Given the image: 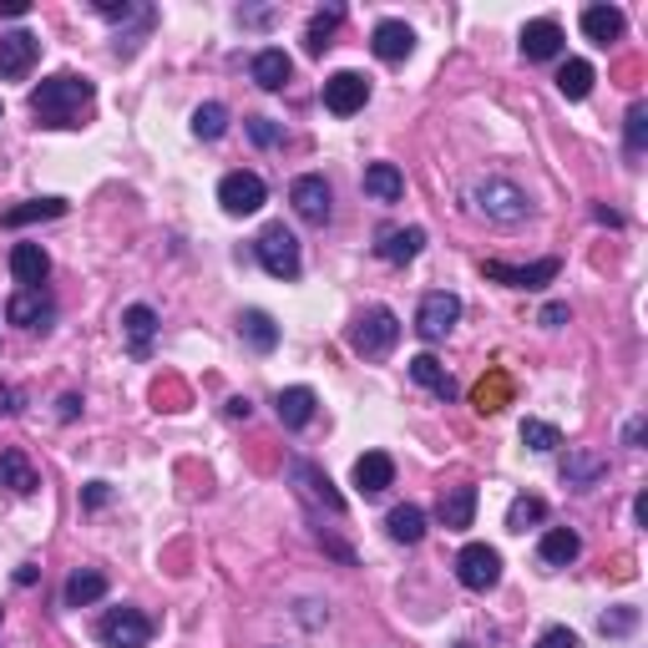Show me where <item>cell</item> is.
Returning a JSON list of instances; mask_svg holds the SVG:
<instances>
[{
	"label": "cell",
	"mask_w": 648,
	"mask_h": 648,
	"mask_svg": "<svg viewBox=\"0 0 648 648\" xmlns=\"http://www.w3.org/2000/svg\"><path fill=\"white\" fill-rule=\"evenodd\" d=\"M295 482L310 486V497H314V501H324L329 512H345V497H339L335 486H329V476H324L320 466H310V461H295Z\"/></svg>",
	"instance_id": "cell-34"
},
{
	"label": "cell",
	"mask_w": 648,
	"mask_h": 648,
	"mask_svg": "<svg viewBox=\"0 0 648 648\" xmlns=\"http://www.w3.org/2000/svg\"><path fill=\"white\" fill-rule=\"evenodd\" d=\"M122 335H127V350L142 360V354L152 350V335H158V314H152L148 304H133V310L122 314Z\"/></svg>",
	"instance_id": "cell-24"
},
{
	"label": "cell",
	"mask_w": 648,
	"mask_h": 648,
	"mask_svg": "<svg viewBox=\"0 0 648 648\" xmlns=\"http://www.w3.org/2000/svg\"><path fill=\"white\" fill-rule=\"evenodd\" d=\"M41 486L36 466L26 461V451H0V491H15V497H30Z\"/></svg>",
	"instance_id": "cell-21"
},
{
	"label": "cell",
	"mask_w": 648,
	"mask_h": 648,
	"mask_svg": "<svg viewBox=\"0 0 648 648\" xmlns=\"http://www.w3.org/2000/svg\"><path fill=\"white\" fill-rule=\"evenodd\" d=\"M289 203L304 223H329V183L320 173H304L295 177V188H289Z\"/></svg>",
	"instance_id": "cell-13"
},
{
	"label": "cell",
	"mask_w": 648,
	"mask_h": 648,
	"mask_svg": "<svg viewBox=\"0 0 648 648\" xmlns=\"http://www.w3.org/2000/svg\"><path fill=\"white\" fill-rule=\"evenodd\" d=\"M97 11H102L107 21H127V15H148V11H137V5H127V0H122V5H117V0H97Z\"/></svg>",
	"instance_id": "cell-44"
},
{
	"label": "cell",
	"mask_w": 648,
	"mask_h": 648,
	"mask_svg": "<svg viewBox=\"0 0 648 648\" xmlns=\"http://www.w3.org/2000/svg\"><path fill=\"white\" fill-rule=\"evenodd\" d=\"M472 208L491 223H522L532 213L527 192L516 188V183H507V177H476L472 183Z\"/></svg>",
	"instance_id": "cell-2"
},
{
	"label": "cell",
	"mask_w": 648,
	"mask_h": 648,
	"mask_svg": "<svg viewBox=\"0 0 648 648\" xmlns=\"http://www.w3.org/2000/svg\"><path fill=\"white\" fill-rule=\"evenodd\" d=\"M457 320H461V299L446 295V289H431V295L421 299V310H415V329H421V339H446Z\"/></svg>",
	"instance_id": "cell-9"
},
{
	"label": "cell",
	"mask_w": 648,
	"mask_h": 648,
	"mask_svg": "<svg viewBox=\"0 0 648 648\" xmlns=\"http://www.w3.org/2000/svg\"><path fill=\"white\" fill-rule=\"evenodd\" d=\"M15 411V396H11V385H0V415H11Z\"/></svg>",
	"instance_id": "cell-50"
},
{
	"label": "cell",
	"mask_w": 648,
	"mask_h": 648,
	"mask_svg": "<svg viewBox=\"0 0 648 648\" xmlns=\"http://www.w3.org/2000/svg\"><path fill=\"white\" fill-rule=\"evenodd\" d=\"M238 324H244V339H249L259 354H269L274 345H279V324L269 320L264 310H244V320H238Z\"/></svg>",
	"instance_id": "cell-35"
},
{
	"label": "cell",
	"mask_w": 648,
	"mask_h": 648,
	"mask_svg": "<svg viewBox=\"0 0 648 648\" xmlns=\"http://www.w3.org/2000/svg\"><path fill=\"white\" fill-rule=\"evenodd\" d=\"M457 577H461V588L491 593L501 583V552L497 547H486V543H466L461 547V558H457Z\"/></svg>",
	"instance_id": "cell-7"
},
{
	"label": "cell",
	"mask_w": 648,
	"mask_h": 648,
	"mask_svg": "<svg viewBox=\"0 0 648 648\" xmlns=\"http://www.w3.org/2000/svg\"><path fill=\"white\" fill-rule=\"evenodd\" d=\"M339 21H345V5H324V11L310 15V26H304V51H310V57H324V51H329Z\"/></svg>",
	"instance_id": "cell-27"
},
{
	"label": "cell",
	"mask_w": 648,
	"mask_h": 648,
	"mask_svg": "<svg viewBox=\"0 0 648 648\" xmlns=\"http://www.w3.org/2000/svg\"><path fill=\"white\" fill-rule=\"evenodd\" d=\"M385 532H390L396 543L415 547V543H421V537H426V512H421V507H411V501H406V507H396V512L385 516Z\"/></svg>",
	"instance_id": "cell-30"
},
{
	"label": "cell",
	"mask_w": 648,
	"mask_h": 648,
	"mask_svg": "<svg viewBox=\"0 0 648 648\" xmlns=\"http://www.w3.org/2000/svg\"><path fill=\"white\" fill-rule=\"evenodd\" d=\"M0 112H5V107H0Z\"/></svg>",
	"instance_id": "cell-51"
},
{
	"label": "cell",
	"mask_w": 648,
	"mask_h": 648,
	"mask_svg": "<svg viewBox=\"0 0 648 648\" xmlns=\"http://www.w3.org/2000/svg\"><path fill=\"white\" fill-rule=\"evenodd\" d=\"M543 324H547V329H558V324H568V304H547V310H543Z\"/></svg>",
	"instance_id": "cell-47"
},
{
	"label": "cell",
	"mask_w": 648,
	"mask_h": 648,
	"mask_svg": "<svg viewBox=\"0 0 648 648\" xmlns=\"http://www.w3.org/2000/svg\"><path fill=\"white\" fill-rule=\"evenodd\" d=\"M543 516H547L543 497H516L512 507H507V532H527L532 522H543Z\"/></svg>",
	"instance_id": "cell-38"
},
{
	"label": "cell",
	"mask_w": 648,
	"mask_h": 648,
	"mask_svg": "<svg viewBox=\"0 0 648 648\" xmlns=\"http://www.w3.org/2000/svg\"><path fill=\"white\" fill-rule=\"evenodd\" d=\"M598 628H603L608 638L634 634V628H638V608H613V613H603V619H598Z\"/></svg>",
	"instance_id": "cell-41"
},
{
	"label": "cell",
	"mask_w": 648,
	"mask_h": 648,
	"mask_svg": "<svg viewBox=\"0 0 648 648\" xmlns=\"http://www.w3.org/2000/svg\"><path fill=\"white\" fill-rule=\"evenodd\" d=\"M421 249H426V228H385L381 244H375L385 264H411Z\"/></svg>",
	"instance_id": "cell-19"
},
{
	"label": "cell",
	"mask_w": 648,
	"mask_h": 648,
	"mask_svg": "<svg viewBox=\"0 0 648 648\" xmlns=\"http://www.w3.org/2000/svg\"><path fill=\"white\" fill-rule=\"evenodd\" d=\"M365 102H370V76L365 72H335L324 82V107H329L335 117H354Z\"/></svg>",
	"instance_id": "cell-10"
},
{
	"label": "cell",
	"mask_w": 648,
	"mask_h": 648,
	"mask_svg": "<svg viewBox=\"0 0 648 648\" xmlns=\"http://www.w3.org/2000/svg\"><path fill=\"white\" fill-rule=\"evenodd\" d=\"M51 314H57V304H51L46 289H15V295L5 299V320L21 324V329H46Z\"/></svg>",
	"instance_id": "cell-12"
},
{
	"label": "cell",
	"mask_w": 648,
	"mask_h": 648,
	"mask_svg": "<svg viewBox=\"0 0 648 648\" xmlns=\"http://www.w3.org/2000/svg\"><path fill=\"white\" fill-rule=\"evenodd\" d=\"M577 552H583V537H577L573 527H552V532H543V543H537V558H543L547 568H568Z\"/></svg>",
	"instance_id": "cell-25"
},
{
	"label": "cell",
	"mask_w": 648,
	"mask_h": 648,
	"mask_svg": "<svg viewBox=\"0 0 648 648\" xmlns=\"http://www.w3.org/2000/svg\"><path fill=\"white\" fill-rule=\"evenodd\" d=\"M411 381H415V385H426L431 396H441V400L457 396V381L446 375V365L436 360V354H415V360H411Z\"/></svg>",
	"instance_id": "cell-29"
},
{
	"label": "cell",
	"mask_w": 648,
	"mask_h": 648,
	"mask_svg": "<svg viewBox=\"0 0 648 648\" xmlns=\"http://www.w3.org/2000/svg\"><path fill=\"white\" fill-rule=\"evenodd\" d=\"M97 102V87L87 76H72V72H57L46 76L41 87L30 91V112L41 127H82V112Z\"/></svg>",
	"instance_id": "cell-1"
},
{
	"label": "cell",
	"mask_w": 648,
	"mask_h": 648,
	"mask_svg": "<svg viewBox=\"0 0 648 648\" xmlns=\"http://www.w3.org/2000/svg\"><path fill=\"white\" fill-rule=\"evenodd\" d=\"M61 213H66V203H61V198H30V203H21V208H5V213H0V223H5V228H26V223L61 219Z\"/></svg>",
	"instance_id": "cell-31"
},
{
	"label": "cell",
	"mask_w": 648,
	"mask_h": 648,
	"mask_svg": "<svg viewBox=\"0 0 648 648\" xmlns=\"http://www.w3.org/2000/svg\"><path fill=\"white\" fill-rule=\"evenodd\" d=\"M148 638H152V619L137 613V608H112L97 623V644L102 648H148Z\"/></svg>",
	"instance_id": "cell-5"
},
{
	"label": "cell",
	"mask_w": 648,
	"mask_h": 648,
	"mask_svg": "<svg viewBox=\"0 0 648 648\" xmlns=\"http://www.w3.org/2000/svg\"><path fill=\"white\" fill-rule=\"evenodd\" d=\"M259 264H264V274H274V279H299V238L284 228V223H269L264 234H259Z\"/></svg>",
	"instance_id": "cell-4"
},
{
	"label": "cell",
	"mask_w": 648,
	"mask_h": 648,
	"mask_svg": "<svg viewBox=\"0 0 648 648\" xmlns=\"http://www.w3.org/2000/svg\"><path fill=\"white\" fill-rule=\"evenodd\" d=\"M501 400H507V375H491V381H482V385L472 390L476 415H497V411H501Z\"/></svg>",
	"instance_id": "cell-39"
},
{
	"label": "cell",
	"mask_w": 648,
	"mask_h": 648,
	"mask_svg": "<svg viewBox=\"0 0 648 648\" xmlns=\"http://www.w3.org/2000/svg\"><path fill=\"white\" fill-rule=\"evenodd\" d=\"M249 137L259 142V148H274V142L284 137V127H274L269 117H253V122H249Z\"/></svg>",
	"instance_id": "cell-42"
},
{
	"label": "cell",
	"mask_w": 648,
	"mask_h": 648,
	"mask_svg": "<svg viewBox=\"0 0 648 648\" xmlns=\"http://www.w3.org/2000/svg\"><path fill=\"white\" fill-rule=\"evenodd\" d=\"M107 501H112V491H107V482H91V486H87V507H91V512H97V507H107Z\"/></svg>",
	"instance_id": "cell-45"
},
{
	"label": "cell",
	"mask_w": 648,
	"mask_h": 648,
	"mask_svg": "<svg viewBox=\"0 0 648 648\" xmlns=\"http://www.w3.org/2000/svg\"><path fill=\"white\" fill-rule=\"evenodd\" d=\"M264 198H269V188H264V177H259V173H228L219 183V203H223V213H234V219L259 213Z\"/></svg>",
	"instance_id": "cell-8"
},
{
	"label": "cell",
	"mask_w": 648,
	"mask_h": 648,
	"mask_svg": "<svg viewBox=\"0 0 648 648\" xmlns=\"http://www.w3.org/2000/svg\"><path fill=\"white\" fill-rule=\"evenodd\" d=\"M289 72H295V61L284 57L279 46H264L259 57H253V82L264 91H284V82H289Z\"/></svg>",
	"instance_id": "cell-28"
},
{
	"label": "cell",
	"mask_w": 648,
	"mask_h": 648,
	"mask_svg": "<svg viewBox=\"0 0 648 648\" xmlns=\"http://www.w3.org/2000/svg\"><path fill=\"white\" fill-rule=\"evenodd\" d=\"M482 274L491 284H507V289H547V284L562 274V259H537V264H501V259H486Z\"/></svg>",
	"instance_id": "cell-6"
},
{
	"label": "cell",
	"mask_w": 648,
	"mask_h": 648,
	"mask_svg": "<svg viewBox=\"0 0 648 648\" xmlns=\"http://www.w3.org/2000/svg\"><path fill=\"white\" fill-rule=\"evenodd\" d=\"M558 91L562 97H568V102H583V97H588L593 91V66L583 57H568L558 66Z\"/></svg>",
	"instance_id": "cell-32"
},
{
	"label": "cell",
	"mask_w": 648,
	"mask_h": 648,
	"mask_svg": "<svg viewBox=\"0 0 648 648\" xmlns=\"http://www.w3.org/2000/svg\"><path fill=\"white\" fill-rule=\"evenodd\" d=\"M76 411H82V400H76V396H61V421H72Z\"/></svg>",
	"instance_id": "cell-49"
},
{
	"label": "cell",
	"mask_w": 648,
	"mask_h": 648,
	"mask_svg": "<svg viewBox=\"0 0 648 648\" xmlns=\"http://www.w3.org/2000/svg\"><path fill=\"white\" fill-rule=\"evenodd\" d=\"M370 51L381 61H406L415 51V30L406 21H381V26L370 30Z\"/></svg>",
	"instance_id": "cell-16"
},
{
	"label": "cell",
	"mask_w": 648,
	"mask_h": 648,
	"mask_svg": "<svg viewBox=\"0 0 648 648\" xmlns=\"http://www.w3.org/2000/svg\"><path fill=\"white\" fill-rule=\"evenodd\" d=\"M644 431H648V421H644V415H634V421H628V431H623V441H628V446H644Z\"/></svg>",
	"instance_id": "cell-46"
},
{
	"label": "cell",
	"mask_w": 648,
	"mask_h": 648,
	"mask_svg": "<svg viewBox=\"0 0 648 648\" xmlns=\"http://www.w3.org/2000/svg\"><path fill=\"white\" fill-rule=\"evenodd\" d=\"M623 137H628V152H644L648 148V102L628 107V117H623Z\"/></svg>",
	"instance_id": "cell-40"
},
{
	"label": "cell",
	"mask_w": 648,
	"mask_h": 648,
	"mask_svg": "<svg viewBox=\"0 0 648 648\" xmlns=\"http://www.w3.org/2000/svg\"><path fill=\"white\" fill-rule=\"evenodd\" d=\"M26 11H30L26 0H0V15H26Z\"/></svg>",
	"instance_id": "cell-48"
},
{
	"label": "cell",
	"mask_w": 648,
	"mask_h": 648,
	"mask_svg": "<svg viewBox=\"0 0 648 648\" xmlns=\"http://www.w3.org/2000/svg\"><path fill=\"white\" fill-rule=\"evenodd\" d=\"M436 516H441L446 532H466L472 527V516H476V486H451V491H441Z\"/></svg>",
	"instance_id": "cell-17"
},
{
	"label": "cell",
	"mask_w": 648,
	"mask_h": 648,
	"mask_svg": "<svg viewBox=\"0 0 648 648\" xmlns=\"http://www.w3.org/2000/svg\"><path fill=\"white\" fill-rule=\"evenodd\" d=\"M583 36L598 46H613L623 36V11L619 5H588L583 11Z\"/></svg>",
	"instance_id": "cell-26"
},
{
	"label": "cell",
	"mask_w": 648,
	"mask_h": 648,
	"mask_svg": "<svg viewBox=\"0 0 648 648\" xmlns=\"http://www.w3.org/2000/svg\"><path fill=\"white\" fill-rule=\"evenodd\" d=\"M608 476V457L588 451V446H568V457H562V482L577 486V491H588Z\"/></svg>",
	"instance_id": "cell-14"
},
{
	"label": "cell",
	"mask_w": 648,
	"mask_h": 648,
	"mask_svg": "<svg viewBox=\"0 0 648 648\" xmlns=\"http://www.w3.org/2000/svg\"><path fill=\"white\" fill-rule=\"evenodd\" d=\"M36 57H41V41L30 30H5L0 36V82H21L36 66Z\"/></svg>",
	"instance_id": "cell-11"
},
{
	"label": "cell",
	"mask_w": 648,
	"mask_h": 648,
	"mask_svg": "<svg viewBox=\"0 0 648 648\" xmlns=\"http://www.w3.org/2000/svg\"><path fill=\"white\" fill-rule=\"evenodd\" d=\"M274 406H279L284 426L299 431V426H310V421H314V406H320V396H314L310 385H289V390H279V400H274Z\"/></svg>",
	"instance_id": "cell-23"
},
{
	"label": "cell",
	"mask_w": 648,
	"mask_h": 648,
	"mask_svg": "<svg viewBox=\"0 0 648 648\" xmlns=\"http://www.w3.org/2000/svg\"><path fill=\"white\" fill-rule=\"evenodd\" d=\"M11 274L21 289H41L46 274H51V259H46L41 244H15L11 249Z\"/></svg>",
	"instance_id": "cell-18"
},
{
	"label": "cell",
	"mask_w": 648,
	"mask_h": 648,
	"mask_svg": "<svg viewBox=\"0 0 648 648\" xmlns=\"http://www.w3.org/2000/svg\"><path fill=\"white\" fill-rule=\"evenodd\" d=\"M396 339H400V320H396V310H385V304L365 310L350 324V350L365 354V360H385V354L396 350Z\"/></svg>",
	"instance_id": "cell-3"
},
{
	"label": "cell",
	"mask_w": 648,
	"mask_h": 648,
	"mask_svg": "<svg viewBox=\"0 0 648 648\" xmlns=\"http://www.w3.org/2000/svg\"><path fill=\"white\" fill-rule=\"evenodd\" d=\"M537 648H583V644H577L573 628H562V623H552V628H547V634L537 638Z\"/></svg>",
	"instance_id": "cell-43"
},
{
	"label": "cell",
	"mask_w": 648,
	"mask_h": 648,
	"mask_svg": "<svg viewBox=\"0 0 648 648\" xmlns=\"http://www.w3.org/2000/svg\"><path fill=\"white\" fill-rule=\"evenodd\" d=\"M522 446H527V451H558L562 446V431L552 426V421H522Z\"/></svg>",
	"instance_id": "cell-37"
},
{
	"label": "cell",
	"mask_w": 648,
	"mask_h": 648,
	"mask_svg": "<svg viewBox=\"0 0 648 648\" xmlns=\"http://www.w3.org/2000/svg\"><path fill=\"white\" fill-rule=\"evenodd\" d=\"M102 593H107V577L82 568V573L66 577V593H61V598H66V608H87V603H97Z\"/></svg>",
	"instance_id": "cell-33"
},
{
	"label": "cell",
	"mask_w": 648,
	"mask_h": 648,
	"mask_svg": "<svg viewBox=\"0 0 648 648\" xmlns=\"http://www.w3.org/2000/svg\"><path fill=\"white\" fill-rule=\"evenodd\" d=\"M365 192L375 203H400L406 198V173H400L396 162H370L365 167Z\"/></svg>",
	"instance_id": "cell-22"
},
{
	"label": "cell",
	"mask_w": 648,
	"mask_h": 648,
	"mask_svg": "<svg viewBox=\"0 0 648 648\" xmlns=\"http://www.w3.org/2000/svg\"><path fill=\"white\" fill-rule=\"evenodd\" d=\"M390 482H396V461L385 457V451H365V457L354 461V486H360L365 497H381Z\"/></svg>",
	"instance_id": "cell-20"
},
{
	"label": "cell",
	"mask_w": 648,
	"mask_h": 648,
	"mask_svg": "<svg viewBox=\"0 0 648 648\" xmlns=\"http://www.w3.org/2000/svg\"><path fill=\"white\" fill-rule=\"evenodd\" d=\"M192 133L203 137V142L223 137V133H228V107H223V102H203L198 112H192Z\"/></svg>",
	"instance_id": "cell-36"
},
{
	"label": "cell",
	"mask_w": 648,
	"mask_h": 648,
	"mask_svg": "<svg viewBox=\"0 0 648 648\" xmlns=\"http://www.w3.org/2000/svg\"><path fill=\"white\" fill-rule=\"evenodd\" d=\"M522 57H527V61L562 57V26L552 21V15H543V21H527V26H522Z\"/></svg>",
	"instance_id": "cell-15"
}]
</instances>
